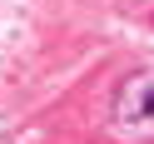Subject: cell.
I'll list each match as a JSON object with an SVG mask.
<instances>
[{
	"label": "cell",
	"instance_id": "cell-1",
	"mask_svg": "<svg viewBox=\"0 0 154 144\" xmlns=\"http://www.w3.org/2000/svg\"><path fill=\"white\" fill-rule=\"evenodd\" d=\"M109 134L129 144H154V70H134L109 100Z\"/></svg>",
	"mask_w": 154,
	"mask_h": 144
}]
</instances>
